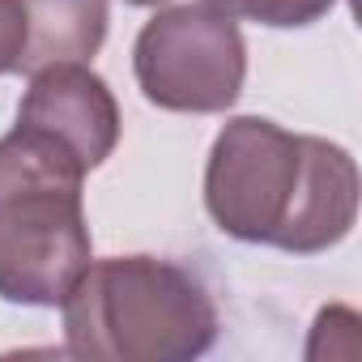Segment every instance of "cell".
<instances>
[{"label":"cell","mask_w":362,"mask_h":362,"mask_svg":"<svg viewBox=\"0 0 362 362\" xmlns=\"http://www.w3.org/2000/svg\"><path fill=\"white\" fill-rule=\"evenodd\" d=\"M132 69L153 107L214 115L235 107L247 77V47L230 13L197 0L145 22L132 47Z\"/></svg>","instance_id":"obj_4"},{"label":"cell","mask_w":362,"mask_h":362,"mask_svg":"<svg viewBox=\"0 0 362 362\" xmlns=\"http://www.w3.org/2000/svg\"><path fill=\"white\" fill-rule=\"evenodd\" d=\"M205 205L222 235L294 256L328 252L358 218V166L324 141L260 115L230 119L205 166Z\"/></svg>","instance_id":"obj_1"},{"label":"cell","mask_w":362,"mask_h":362,"mask_svg":"<svg viewBox=\"0 0 362 362\" xmlns=\"http://www.w3.org/2000/svg\"><path fill=\"white\" fill-rule=\"evenodd\" d=\"M60 307L69 354L90 362H184L218 337L209 286L158 256L86 264Z\"/></svg>","instance_id":"obj_2"},{"label":"cell","mask_w":362,"mask_h":362,"mask_svg":"<svg viewBox=\"0 0 362 362\" xmlns=\"http://www.w3.org/2000/svg\"><path fill=\"white\" fill-rule=\"evenodd\" d=\"M18 124L64 145L86 170L103 166L119 141V107L98 73L86 64H47L30 73Z\"/></svg>","instance_id":"obj_5"},{"label":"cell","mask_w":362,"mask_h":362,"mask_svg":"<svg viewBox=\"0 0 362 362\" xmlns=\"http://www.w3.org/2000/svg\"><path fill=\"white\" fill-rule=\"evenodd\" d=\"M86 166L52 136L18 124L0 136V298L60 307L90 264L81 205Z\"/></svg>","instance_id":"obj_3"},{"label":"cell","mask_w":362,"mask_h":362,"mask_svg":"<svg viewBox=\"0 0 362 362\" xmlns=\"http://www.w3.org/2000/svg\"><path fill=\"white\" fill-rule=\"evenodd\" d=\"M209 5L230 13V18H247V22H260V26L290 30V26L320 22L337 0H209Z\"/></svg>","instance_id":"obj_7"},{"label":"cell","mask_w":362,"mask_h":362,"mask_svg":"<svg viewBox=\"0 0 362 362\" xmlns=\"http://www.w3.org/2000/svg\"><path fill=\"white\" fill-rule=\"evenodd\" d=\"M26 52V9L22 0H0V77L18 73Z\"/></svg>","instance_id":"obj_8"},{"label":"cell","mask_w":362,"mask_h":362,"mask_svg":"<svg viewBox=\"0 0 362 362\" xmlns=\"http://www.w3.org/2000/svg\"><path fill=\"white\" fill-rule=\"evenodd\" d=\"M22 73H39L47 64H86L107 39V0H22Z\"/></svg>","instance_id":"obj_6"},{"label":"cell","mask_w":362,"mask_h":362,"mask_svg":"<svg viewBox=\"0 0 362 362\" xmlns=\"http://www.w3.org/2000/svg\"><path fill=\"white\" fill-rule=\"evenodd\" d=\"M128 5H162V0H128Z\"/></svg>","instance_id":"obj_9"}]
</instances>
